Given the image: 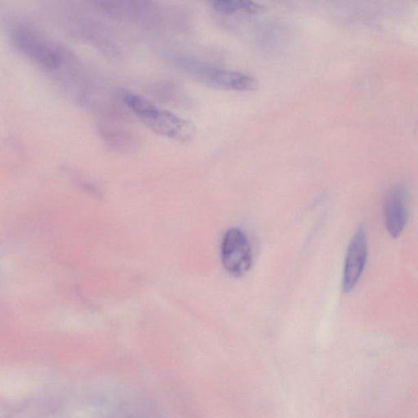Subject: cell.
I'll return each mask as SVG.
<instances>
[{
    "label": "cell",
    "mask_w": 418,
    "mask_h": 418,
    "mask_svg": "<svg viewBox=\"0 0 418 418\" xmlns=\"http://www.w3.org/2000/svg\"><path fill=\"white\" fill-rule=\"evenodd\" d=\"M10 37L12 46L21 55L54 77L78 59L67 47L51 40L32 25H14Z\"/></svg>",
    "instance_id": "1"
},
{
    "label": "cell",
    "mask_w": 418,
    "mask_h": 418,
    "mask_svg": "<svg viewBox=\"0 0 418 418\" xmlns=\"http://www.w3.org/2000/svg\"><path fill=\"white\" fill-rule=\"evenodd\" d=\"M121 98L126 108L155 133L182 143H190L195 138L193 123L159 108L147 98L125 90L121 91Z\"/></svg>",
    "instance_id": "2"
},
{
    "label": "cell",
    "mask_w": 418,
    "mask_h": 418,
    "mask_svg": "<svg viewBox=\"0 0 418 418\" xmlns=\"http://www.w3.org/2000/svg\"><path fill=\"white\" fill-rule=\"evenodd\" d=\"M174 65L186 75L207 86L230 91H253L258 87L254 76L224 69L212 64L182 55L173 58Z\"/></svg>",
    "instance_id": "3"
},
{
    "label": "cell",
    "mask_w": 418,
    "mask_h": 418,
    "mask_svg": "<svg viewBox=\"0 0 418 418\" xmlns=\"http://www.w3.org/2000/svg\"><path fill=\"white\" fill-rule=\"evenodd\" d=\"M64 27L71 35L88 42L106 56L118 58L121 56V45L113 32L100 21L83 12L69 8L62 18Z\"/></svg>",
    "instance_id": "4"
},
{
    "label": "cell",
    "mask_w": 418,
    "mask_h": 418,
    "mask_svg": "<svg viewBox=\"0 0 418 418\" xmlns=\"http://www.w3.org/2000/svg\"><path fill=\"white\" fill-rule=\"evenodd\" d=\"M97 10L118 20L130 21L143 27H160L164 20L161 6L151 1H93Z\"/></svg>",
    "instance_id": "5"
},
{
    "label": "cell",
    "mask_w": 418,
    "mask_h": 418,
    "mask_svg": "<svg viewBox=\"0 0 418 418\" xmlns=\"http://www.w3.org/2000/svg\"><path fill=\"white\" fill-rule=\"evenodd\" d=\"M223 265L230 275L241 277L250 270L253 254L249 238L237 228L225 233L221 246Z\"/></svg>",
    "instance_id": "6"
},
{
    "label": "cell",
    "mask_w": 418,
    "mask_h": 418,
    "mask_svg": "<svg viewBox=\"0 0 418 418\" xmlns=\"http://www.w3.org/2000/svg\"><path fill=\"white\" fill-rule=\"evenodd\" d=\"M367 259H368V241L365 225H360L356 230L348 246L345 255L343 291L352 292L364 273Z\"/></svg>",
    "instance_id": "7"
},
{
    "label": "cell",
    "mask_w": 418,
    "mask_h": 418,
    "mask_svg": "<svg viewBox=\"0 0 418 418\" xmlns=\"http://www.w3.org/2000/svg\"><path fill=\"white\" fill-rule=\"evenodd\" d=\"M383 212L388 233L392 238H397L403 233L408 220V196L403 186H392L387 192Z\"/></svg>",
    "instance_id": "8"
},
{
    "label": "cell",
    "mask_w": 418,
    "mask_h": 418,
    "mask_svg": "<svg viewBox=\"0 0 418 418\" xmlns=\"http://www.w3.org/2000/svg\"><path fill=\"white\" fill-rule=\"evenodd\" d=\"M114 121H116L102 119L97 123L98 134L103 143L114 151L126 153L136 150L139 144L138 136Z\"/></svg>",
    "instance_id": "9"
},
{
    "label": "cell",
    "mask_w": 418,
    "mask_h": 418,
    "mask_svg": "<svg viewBox=\"0 0 418 418\" xmlns=\"http://www.w3.org/2000/svg\"><path fill=\"white\" fill-rule=\"evenodd\" d=\"M211 6L220 14L232 15L238 12L246 14H258L263 10L262 5L251 1H238V0H216L211 2Z\"/></svg>",
    "instance_id": "10"
}]
</instances>
